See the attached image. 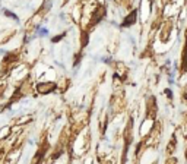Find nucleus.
<instances>
[{
    "label": "nucleus",
    "instance_id": "obj_1",
    "mask_svg": "<svg viewBox=\"0 0 187 164\" xmlns=\"http://www.w3.org/2000/svg\"><path fill=\"white\" fill-rule=\"evenodd\" d=\"M136 16H138V12L133 10L132 13H130L126 19L123 21V27H130V25H133V23L136 22Z\"/></svg>",
    "mask_w": 187,
    "mask_h": 164
}]
</instances>
